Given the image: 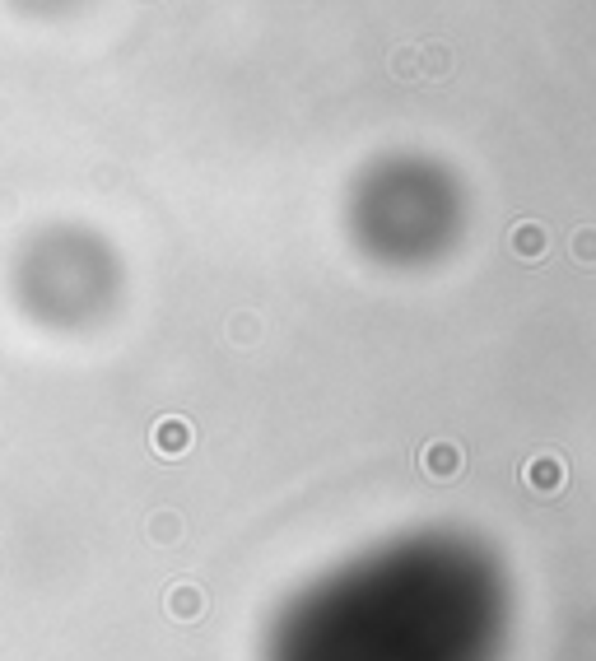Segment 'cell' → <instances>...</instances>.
<instances>
[{"instance_id": "1", "label": "cell", "mask_w": 596, "mask_h": 661, "mask_svg": "<svg viewBox=\"0 0 596 661\" xmlns=\"http://www.w3.org/2000/svg\"><path fill=\"white\" fill-rule=\"evenodd\" d=\"M522 485L536 499H559L569 489V461L559 457V452H536V457L522 461Z\"/></svg>"}, {"instance_id": "2", "label": "cell", "mask_w": 596, "mask_h": 661, "mask_svg": "<svg viewBox=\"0 0 596 661\" xmlns=\"http://www.w3.org/2000/svg\"><path fill=\"white\" fill-rule=\"evenodd\" d=\"M420 471H424V480H434V485H452V480H461V471H466V447H461L457 438H429V443L420 447Z\"/></svg>"}, {"instance_id": "3", "label": "cell", "mask_w": 596, "mask_h": 661, "mask_svg": "<svg viewBox=\"0 0 596 661\" xmlns=\"http://www.w3.org/2000/svg\"><path fill=\"white\" fill-rule=\"evenodd\" d=\"M191 443H196V429H191V419H182V415H163L159 424H154V433H149V447H154L163 461L187 457Z\"/></svg>"}, {"instance_id": "4", "label": "cell", "mask_w": 596, "mask_h": 661, "mask_svg": "<svg viewBox=\"0 0 596 661\" xmlns=\"http://www.w3.org/2000/svg\"><path fill=\"white\" fill-rule=\"evenodd\" d=\"M508 252H513L522 266H536V261H545V252H550V229H545L541 219H517L513 229H508Z\"/></svg>"}, {"instance_id": "5", "label": "cell", "mask_w": 596, "mask_h": 661, "mask_svg": "<svg viewBox=\"0 0 596 661\" xmlns=\"http://www.w3.org/2000/svg\"><path fill=\"white\" fill-rule=\"evenodd\" d=\"M163 610H168V620H177V624H196L205 615V592L196 582H177V587H168V596H163Z\"/></svg>"}, {"instance_id": "6", "label": "cell", "mask_w": 596, "mask_h": 661, "mask_svg": "<svg viewBox=\"0 0 596 661\" xmlns=\"http://www.w3.org/2000/svg\"><path fill=\"white\" fill-rule=\"evenodd\" d=\"M415 61H420V80H447L452 66H457V56H452L447 42H424V47H415Z\"/></svg>"}, {"instance_id": "7", "label": "cell", "mask_w": 596, "mask_h": 661, "mask_svg": "<svg viewBox=\"0 0 596 661\" xmlns=\"http://www.w3.org/2000/svg\"><path fill=\"white\" fill-rule=\"evenodd\" d=\"M569 257L587 270L596 266V224H578V229L569 233Z\"/></svg>"}, {"instance_id": "8", "label": "cell", "mask_w": 596, "mask_h": 661, "mask_svg": "<svg viewBox=\"0 0 596 661\" xmlns=\"http://www.w3.org/2000/svg\"><path fill=\"white\" fill-rule=\"evenodd\" d=\"M229 340L233 345H243V350L247 345H257L261 340V317L257 312H233L229 317Z\"/></svg>"}, {"instance_id": "9", "label": "cell", "mask_w": 596, "mask_h": 661, "mask_svg": "<svg viewBox=\"0 0 596 661\" xmlns=\"http://www.w3.org/2000/svg\"><path fill=\"white\" fill-rule=\"evenodd\" d=\"M149 540H154V545H173V540H182V517L177 513H154L149 517Z\"/></svg>"}, {"instance_id": "10", "label": "cell", "mask_w": 596, "mask_h": 661, "mask_svg": "<svg viewBox=\"0 0 596 661\" xmlns=\"http://www.w3.org/2000/svg\"><path fill=\"white\" fill-rule=\"evenodd\" d=\"M392 75H396V80H420V61H415V47H396V52H392Z\"/></svg>"}]
</instances>
